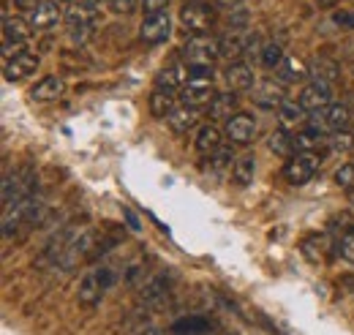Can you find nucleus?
Instances as JSON below:
<instances>
[{
    "instance_id": "1",
    "label": "nucleus",
    "mask_w": 354,
    "mask_h": 335,
    "mask_svg": "<svg viewBox=\"0 0 354 335\" xmlns=\"http://www.w3.org/2000/svg\"><path fill=\"white\" fill-rule=\"evenodd\" d=\"M44 199L41 197H28V199H19L17 205H8L3 208V237L8 240L11 235L19 232V226H28V224H36L44 212Z\"/></svg>"
},
{
    "instance_id": "2",
    "label": "nucleus",
    "mask_w": 354,
    "mask_h": 335,
    "mask_svg": "<svg viewBox=\"0 0 354 335\" xmlns=\"http://www.w3.org/2000/svg\"><path fill=\"white\" fill-rule=\"evenodd\" d=\"M216 22V11L210 6H205L202 0H188L180 8V25L191 33V36H207L210 28Z\"/></svg>"
},
{
    "instance_id": "3",
    "label": "nucleus",
    "mask_w": 354,
    "mask_h": 335,
    "mask_svg": "<svg viewBox=\"0 0 354 335\" xmlns=\"http://www.w3.org/2000/svg\"><path fill=\"white\" fill-rule=\"evenodd\" d=\"M180 52H183L185 66H213L216 57H221L218 39H213L210 33L207 36H191L188 42L183 44Z\"/></svg>"
},
{
    "instance_id": "4",
    "label": "nucleus",
    "mask_w": 354,
    "mask_h": 335,
    "mask_svg": "<svg viewBox=\"0 0 354 335\" xmlns=\"http://www.w3.org/2000/svg\"><path fill=\"white\" fill-rule=\"evenodd\" d=\"M30 33H33V28H30V22L28 19H22V17H3V60H8V57H14V55H19V52H25L28 46V39H30Z\"/></svg>"
},
{
    "instance_id": "5",
    "label": "nucleus",
    "mask_w": 354,
    "mask_h": 335,
    "mask_svg": "<svg viewBox=\"0 0 354 335\" xmlns=\"http://www.w3.org/2000/svg\"><path fill=\"white\" fill-rule=\"evenodd\" d=\"M169 36H172V17L167 11L145 17L139 25V42L147 44V46H158V44L169 42Z\"/></svg>"
},
{
    "instance_id": "6",
    "label": "nucleus",
    "mask_w": 354,
    "mask_h": 335,
    "mask_svg": "<svg viewBox=\"0 0 354 335\" xmlns=\"http://www.w3.org/2000/svg\"><path fill=\"white\" fill-rule=\"evenodd\" d=\"M319 169V156L316 153H295L286 164H283V177L292 185H306Z\"/></svg>"
},
{
    "instance_id": "7",
    "label": "nucleus",
    "mask_w": 354,
    "mask_h": 335,
    "mask_svg": "<svg viewBox=\"0 0 354 335\" xmlns=\"http://www.w3.org/2000/svg\"><path fill=\"white\" fill-rule=\"evenodd\" d=\"M333 84L330 82H322V80H310V82L303 84V90H300V104L308 109V112H322V109H327V107H333L335 101H333Z\"/></svg>"
},
{
    "instance_id": "8",
    "label": "nucleus",
    "mask_w": 354,
    "mask_h": 335,
    "mask_svg": "<svg viewBox=\"0 0 354 335\" xmlns=\"http://www.w3.org/2000/svg\"><path fill=\"white\" fill-rule=\"evenodd\" d=\"M39 66H41V57L36 52L25 49V52H19V55H14L3 63V77L8 82H19V80H28L30 74H36Z\"/></svg>"
},
{
    "instance_id": "9",
    "label": "nucleus",
    "mask_w": 354,
    "mask_h": 335,
    "mask_svg": "<svg viewBox=\"0 0 354 335\" xmlns=\"http://www.w3.org/2000/svg\"><path fill=\"white\" fill-rule=\"evenodd\" d=\"M63 6L57 3V0H44L39 8H33L30 14H28V22H30V28H33V33H46V30H52L60 19H63Z\"/></svg>"
},
{
    "instance_id": "10",
    "label": "nucleus",
    "mask_w": 354,
    "mask_h": 335,
    "mask_svg": "<svg viewBox=\"0 0 354 335\" xmlns=\"http://www.w3.org/2000/svg\"><path fill=\"white\" fill-rule=\"evenodd\" d=\"M223 134H226V139L232 145H251L254 136H257V120L248 112H237L232 120H226Z\"/></svg>"
},
{
    "instance_id": "11",
    "label": "nucleus",
    "mask_w": 354,
    "mask_h": 335,
    "mask_svg": "<svg viewBox=\"0 0 354 335\" xmlns=\"http://www.w3.org/2000/svg\"><path fill=\"white\" fill-rule=\"evenodd\" d=\"M104 292H106V284H104V278H101V270L98 267H93L88 270L82 278H80V287H77V300L82 302V305H98L101 300H104Z\"/></svg>"
},
{
    "instance_id": "12",
    "label": "nucleus",
    "mask_w": 354,
    "mask_h": 335,
    "mask_svg": "<svg viewBox=\"0 0 354 335\" xmlns=\"http://www.w3.org/2000/svg\"><path fill=\"white\" fill-rule=\"evenodd\" d=\"M223 82L226 87L232 90V93H245V90H254L257 87V74H254V69L248 66V63H229L226 69H223Z\"/></svg>"
},
{
    "instance_id": "13",
    "label": "nucleus",
    "mask_w": 354,
    "mask_h": 335,
    "mask_svg": "<svg viewBox=\"0 0 354 335\" xmlns=\"http://www.w3.org/2000/svg\"><path fill=\"white\" fill-rule=\"evenodd\" d=\"M216 96H218V93L213 90V82H207V80H188V84L180 90V101H183L185 107H194V109L210 107Z\"/></svg>"
},
{
    "instance_id": "14",
    "label": "nucleus",
    "mask_w": 354,
    "mask_h": 335,
    "mask_svg": "<svg viewBox=\"0 0 354 335\" xmlns=\"http://www.w3.org/2000/svg\"><path fill=\"white\" fill-rule=\"evenodd\" d=\"M251 101L259 107V109H265V112H275V109H281L283 107V87L275 82H257V87L251 90Z\"/></svg>"
},
{
    "instance_id": "15",
    "label": "nucleus",
    "mask_w": 354,
    "mask_h": 335,
    "mask_svg": "<svg viewBox=\"0 0 354 335\" xmlns=\"http://www.w3.org/2000/svg\"><path fill=\"white\" fill-rule=\"evenodd\" d=\"M169 287H172V273H153L142 281L139 287V300L142 302H158L169 294Z\"/></svg>"
},
{
    "instance_id": "16",
    "label": "nucleus",
    "mask_w": 354,
    "mask_h": 335,
    "mask_svg": "<svg viewBox=\"0 0 354 335\" xmlns=\"http://www.w3.org/2000/svg\"><path fill=\"white\" fill-rule=\"evenodd\" d=\"M223 134L218 131V126H213V123H205V126L196 128V136H194V147H196V153H202V156H213L216 150H221L223 147Z\"/></svg>"
},
{
    "instance_id": "17",
    "label": "nucleus",
    "mask_w": 354,
    "mask_h": 335,
    "mask_svg": "<svg viewBox=\"0 0 354 335\" xmlns=\"http://www.w3.org/2000/svg\"><path fill=\"white\" fill-rule=\"evenodd\" d=\"M191 80V71L185 63H175V66H167L156 74V87L161 90H183Z\"/></svg>"
},
{
    "instance_id": "18",
    "label": "nucleus",
    "mask_w": 354,
    "mask_h": 335,
    "mask_svg": "<svg viewBox=\"0 0 354 335\" xmlns=\"http://www.w3.org/2000/svg\"><path fill=\"white\" fill-rule=\"evenodd\" d=\"M63 93H66V82H63V77H57V74H49V77L39 80V82L30 87V98L39 101V104H44V101H57Z\"/></svg>"
},
{
    "instance_id": "19",
    "label": "nucleus",
    "mask_w": 354,
    "mask_h": 335,
    "mask_svg": "<svg viewBox=\"0 0 354 335\" xmlns=\"http://www.w3.org/2000/svg\"><path fill=\"white\" fill-rule=\"evenodd\" d=\"M248 36L245 30H226L221 39H218V46H221V57L237 63V57L245 55V46H248Z\"/></svg>"
},
{
    "instance_id": "20",
    "label": "nucleus",
    "mask_w": 354,
    "mask_h": 335,
    "mask_svg": "<svg viewBox=\"0 0 354 335\" xmlns=\"http://www.w3.org/2000/svg\"><path fill=\"white\" fill-rule=\"evenodd\" d=\"M275 77L281 80V84H297V82H306L310 77V69L295 55H286V60L281 63V69L275 71Z\"/></svg>"
},
{
    "instance_id": "21",
    "label": "nucleus",
    "mask_w": 354,
    "mask_h": 335,
    "mask_svg": "<svg viewBox=\"0 0 354 335\" xmlns=\"http://www.w3.org/2000/svg\"><path fill=\"white\" fill-rule=\"evenodd\" d=\"M237 107H240V98L232 90H226L213 98V104L207 107V115H210V120H232L237 115Z\"/></svg>"
},
{
    "instance_id": "22",
    "label": "nucleus",
    "mask_w": 354,
    "mask_h": 335,
    "mask_svg": "<svg viewBox=\"0 0 354 335\" xmlns=\"http://www.w3.org/2000/svg\"><path fill=\"white\" fill-rule=\"evenodd\" d=\"M177 107H180V104H177L175 90H161V87H156V90L150 93V112H153V118L167 120Z\"/></svg>"
},
{
    "instance_id": "23",
    "label": "nucleus",
    "mask_w": 354,
    "mask_h": 335,
    "mask_svg": "<svg viewBox=\"0 0 354 335\" xmlns=\"http://www.w3.org/2000/svg\"><path fill=\"white\" fill-rule=\"evenodd\" d=\"M167 123H169V128H172L175 134H188L191 128H199V109L180 104L175 112L167 118Z\"/></svg>"
},
{
    "instance_id": "24",
    "label": "nucleus",
    "mask_w": 354,
    "mask_h": 335,
    "mask_svg": "<svg viewBox=\"0 0 354 335\" xmlns=\"http://www.w3.org/2000/svg\"><path fill=\"white\" fill-rule=\"evenodd\" d=\"M95 17H98V8H93L88 3H82V0H74V3L63 11V19H66L68 28H71V25H95Z\"/></svg>"
},
{
    "instance_id": "25",
    "label": "nucleus",
    "mask_w": 354,
    "mask_h": 335,
    "mask_svg": "<svg viewBox=\"0 0 354 335\" xmlns=\"http://www.w3.org/2000/svg\"><path fill=\"white\" fill-rule=\"evenodd\" d=\"M324 115H327V128H330V134H333V131H349V126L354 123V112L349 104H333V107L324 109Z\"/></svg>"
},
{
    "instance_id": "26",
    "label": "nucleus",
    "mask_w": 354,
    "mask_h": 335,
    "mask_svg": "<svg viewBox=\"0 0 354 335\" xmlns=\"http://www.w3.org/2000/svg\"><path fill=\"white\" fill-rule=\"evenodd\" d=\"M267 147L281 156V159H292L295 156V136L286 131V128H275L270 136H267Z\"/></svg>"
},
{
    "instance_id": "27",
    "label": "nucleus",
    "mask_w": 354,
    "mask_h": 335,
    "mask_svg": "<svg viewBox=\"0 0 354 335\" xmlns=\"http://www.w3.org/2000/svg\"><path fill=\"white\" fill-rule=\"evenodd\" d=\"M254 174H257V156L254 153H243L234 167H232V177L237 185H251L254 183Z\"/></svg>"
},
{
    "instance_id": "28",
    "label": "nucleus",
    "mask_w": 354,
    "mask_h": 335,
    "mask_svg": "<svg viewBox=\"0 0 354 335\" xmlns=\"http://www.w3.org/2000/svg\"><path fill=\"white\" fill-rule=\"evenodd\" d=\"M308 109L300 104V101H283V107L278 109V118L283 126H297V123H306L308 120Z\"/></svg>"
},
{
    "instance_id": "29",
    "label": "nucleus",
    "mask_w": 354,
    "mask_h": 335,
    "mask_svg": "<svg viewBox=\"0 0 354 335\" xmlns=\"http://www.w3.org/2000/svg\"><path fill=\"white\" fill-rule=\"evenodd\" d=\"M310 74H313V80H322V82L333 84V80L341 74V66L335 60H330V57H316Z\"/></svg>"
},
{
    "instance_id": "30",
    "label": "nucleus",
    "mask_w": 354,
    "mask_h": 335,
    "mask_svg": "<svg viewBox=\"0 0 354 335\" xmlns=\"http://www.w3.org/2000/svg\"><path fill=\"white\" fill-rule=\"evenodd\" d=\"M322 142H327L322 134H316V131L306 128V131L295 134V153H316Z\"/></svg>"
},
{
    "instance_id": "31",
    "label": "nucleus",
    "mask_w": 354,
    "mask_h": 335,
    "mask_svg": "<svg viewBox=\"0 0 354 335\" xmlns=\"http://www.w3.org/2000/svg\"><path fill=\"white\" fill-rule=\"evenodd\" d=\"M207 330H210V322H207V319H202V316L183 319V322H177L175 327H172V333L175 335H205Z\"/></svg>"
},
{
    "instance_id": "32",
    "label": "nucleus",
    "mask_w": 354,
    "mask_h": 335,
    "mask_svg": "<svg viewBox=\"0 0 354 335\" xmlns=\"http://www.w3.org/2000/svg\"><path fill=\"white\" fill-rule=\"evenodd\" d=\"M259 60H262V66H265V69H270V71H278V69H281V63L286 60L283 46H281V44H275V42L265 44V49H262Z\"/></svg>"
},
{
    "instance_id": "33",
    "label": "nucleus",
    "mask_w": 354,
    "mask_h": 335,
    "mask_svg": "<svg viewBox=\"0 0 354 335\" xmlns=\"http://www.w3.org/2000/svg\"><path fill=\"white\" fill-rule=\"evenodd\" d=\"M232 161H237V159H234V150H232V145H223L221 150H216V153L210 156V174L218 177L223 169L234 167Z\"/></svg>"
},
{
    "instance_id": "34",
    "label": "nucleus",
    "mask_w": 354,
    "mask_h": 335,
    "mask_svg": "<svg viewBox=\"0 0 354 335\" xmlns=\"http://www.w3.org/2000/svg\"><path fill=\"white\" fill-rule=\"evenodd\" d=\"M327 145L333 153H349V150H354V134L352 131H333L327 136Z\"/></svg>"
},
{
    "instance_id": "35",
    "label": "nucleus",
    "mask_w": 354,
    "mask_h": 335,
    "mask_svg": "<svg viewBox=\"0 0 354 335\" xmlns=\"http://www.w3.org/2000/svg\"><path fill=\"white\" fill-rule=\"evenodd\" d=\"M333 180H335V185L338 188H354V161H346V164H341V167L335 169V174H333Z\"/></svg>"
},
{
    "instance_id": "36",
    "label": "nucleus",
    "mask_w": 354,
    "mask_h": 335,
    "mask_svg": "<svg viewBox=\"0 0 354 335\" xmlns=\"http://www.w3.org/2000/svg\"><path fill=\"white\" fill-rule=\"evenodd\" d=\"M106 8L118 17H129L136 8H142V0H106Z\"/></svg>"
},
{
    "instance_id": "37",
    "label": "nucleus",
    "mask_w": 354,
    "mask_h": 335,
    "mask_svg": "<svg viewBox=\"0 0 354 335\" xmlns=\"http://www.w3.org/2000/svg\"><path fill=\"white\" fill-rule=\"evenodd\" d=\"M68 39H71V44H88L90 39H93V25H71L68 28Z\"/></svg>"
},
{
    "instance_id": "38",
    "label": "nucleus",
    "mask_w": 354,
    "mask_h": 335,
    "mask_svg": "<svg viewBox=\"0 0 354 335\" xmlns=\"http://www.w3.org/2000/svg\"><path fill=\"white\" fill-rule=\"evenodd\" d=\"M338 253H341L349 264H354V229H349V232L338 240Z\"/></svg>"
},
{
    "instance_id": "39",
    "label": "nucleus",
    "mask_w": 354,
    "mask_h": 335,
    "mask_svg": "<svg viewBox=\"0 0 354 335\" xmlns=\"http://www.w3.org/2000/svg\"><path fill=\"white\" fill-rule=\"evenodd\" d=\"M169 6V0H142V11L145 17H153V14H164Z\"/></svg>"
},
{
    "instance_id": "40",
    "label": "nucleus",
    "mask_w": 354,
    "mask_h": 335,
    "mask_svg": "<svg viewBox=\"0 0 354 335\" xmlns=\"http://www.w3.org/2000/svg\"><path fill=\"white\" fill-rule=\"evenodd\" d=\"M41 3H44V0H14V6H17V8H22V11H28V14H30L33 8H39Z\"/></svg>"
},
{
    "instance_id": "41",
    "label": "nucleus",
    "mask_w": 354,
    "mask_h": 335,
    "mask_svg": "<svg viewBox=\"0 0 354 335\" xmlns=\"http://www.w3.org/2000/svg\"><path fill=\"white\" fill-rule=\"evenodd\" d=\"M123 218L129 221V226H131L133 232H139V229H142V224H139V218H136V215H133V212H131V210H129V208H123Z\"/></svg>"
},
{
    "instance_id": "42",
    "label": "nucleus",
    "mask_w": 354,
    "mask_h": 335,
    "mask_svg": "<svg viewBox=\"0 0 354 335\" xmlns=\"http://www.w3.org/2000/svg\"><path fill=\"white\" fill-rule=\"evenodd\" d=\"M221 8H226V11H232V8H240L243 6V0H216Z\"/></svg>"
},
{
    "instance_id": "43",
    "label": "nucleus",
    "mask_w": 354,
    "mask_h": 335,
    "mask_svg": "<svg viewBox=\"0 0 354 335\" xmlns=\"http://www.w3.org/2000/svg\"><path fill=\"white\" fill-rule=\"evenodd\" d=\"M335 19H338L341 25H354V14H338Z\"/></svg>"
},
{
    "instance_id": "44",
    "label": "nucleus",
    "mask_w": 354,
    "mask_h": 335,
    "mask_svg": "<svg viewBox=\"0 0 354 335\" xmlns=\"http://www.w3.org/2000/svg\"><path fill=\"white\" fill-rule=\"evenodd\" d=\"M82 3H88L93 8H101V6H106V0H82Z\"/></svg>"
},
{
    "instance_id": "45",
    "label": "nucleus",
    "mask_w": 354,
    "mask_h": 335,
    "mask_svg": "<svg viewBox=\"0 0 354 335\" xmlns=\"http://www.w3.org/2000/svg\"><path fill=\"white\" fill-rule=\"evenodd\" d=\"M57 3H60V6H63V3H68V6H71V3H74V0H57Z\"/></svg>"
},
{
    "instance_id": "46",
    "label": "nucleus",
    "mask_w": 354,
    "mask_h": 335,
    "mask_svg": "<svg viewBox=\"0 0 354 335\" xmlns=\"http://www.w3.org/2000/svg\"><path fill=\"white\" fill-rule=\"evenodd\" d=\"M139 335H156V330H147V333H139Z\"/></svg>"
}]
</instances>
